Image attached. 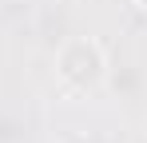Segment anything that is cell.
I'll list each match as a JSON object with an SVG mask.
<instances>
[{"label":"cell","mask_w":147,"mask_h":143,"mask_svg":"<svg viewBox=\"0 0 147 143\" xmlns=\"http://www.w3.org/2000/svg\"><path fill=\"white\" fill-rule=\"evenodd\" d=\"M139 4H143V8H147V0H139Z\"/></svg>","instance_id":"obj_2"},{"label":"cell","mask_w":147,"mask_h":143,"mask_svg":"<svg viewBox=\"0 0 147 143\" xmlns=\"http://www.w3.org/2000/svg\"><path fill=\"white\" fill-rule=\"evenodd\" d=\"M60 76L76 84V88H92L99 84V76H103V56H99V48L92 40H72V44L60 52Z\"/></svg>","instance_id":"obj_1"}]
</instances>
